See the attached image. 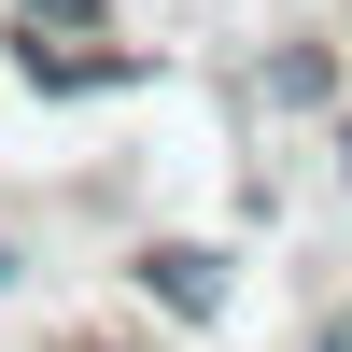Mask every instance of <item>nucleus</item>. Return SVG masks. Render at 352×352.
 I'll return each mask as SVG.
<instances>
[{
    "mask_svg": "<svg viewBox=\"0 0 352 352\" xmlns=\"http://www.w3.org/2000/svg\"><path fill=\"white\" fill-rule=\"evenodd\" d=\"M14 71L43 85V99H71V85H127L141 56H99V43H43V28H28V43H14Z\"/></svg>",
    "mask_w": 352,
    "mask_h": 352,
    "instance_id": "1",
    "label": "nucleus"
},
{
    "mask_svg": "<svg viewBox=\"0 0 352 352\" xmlns=\"http://www.w3.org/2000/svg\"><path fill=\"white\" fill-rule=\"evenodd\" d=\"M141 282H155L169 310H212V296H226V282H212V254H197V240H169V254H141Z\"/></svg>",
    "mask_w": 352,
    "mask_h": 352,
    "instance_id": "2",
    "label": "nucleus"
},
{
    "mask_svg": "<svg viewBox=\"0 0 352 352\" xmlns=\"http://www.w3.org/2000/svg\"><path fill=\"white\" fill-rule=\"evenodd\" d=\"M14 14H56V28H99V0H14Z\"/></svg>",
    "mask_w": 352,
    "mask_h": 352,
    "instance_id": "3",
    "label": "nucleus"
},
{
    "mask_svg": "<svg viewBox=\"0 0 352 352\" xmlns=\"http://www.w3.org/2000/svg\"><path fill=\"white\" fill-rule=\"evenodd\" d=\"M324 352H352V338H324Z\"/></svg>",
    "mask_w": 352,
    "mask_h": 352,
    "instance_id": "4",
    "label": "nucleus"
},
{
    "mask_svg": "<svg viewBox=\"0 0 352 352\" xmlns=\"http://www.w3.org/2000/svg\"><path fill=\"white\" fill-rule=\"evenodd\" d=\"M0 268H14V254H0Z\"/></svg>",
    "mask_w": 352,
    "mask_h": 352,
    "instance_id": "5",
    "label": "nucleus"
}]
</instances>
